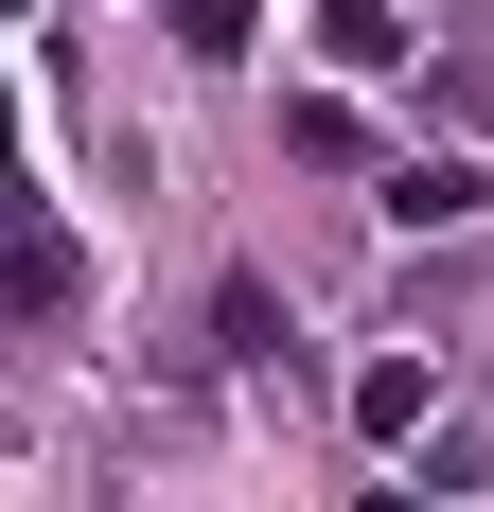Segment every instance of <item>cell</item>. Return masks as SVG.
<instances>
[{
    "mask_svg": "<svg viewBox=\"0 0 494 512\" xmlns=\"http://www.w3.org/2000/svg\"><path fill=\"white\" fill-rule=\"evenodd\" d=\"M477 195H494L477 159H406V177H389V212H406V230H477Z\"/></svg>",
    "mask_w": 494,
    "mask_h": 512,
    "instance_id": "6da1fadb",
    "label": "cell"
},
{
    "mask_svg": "<svg viewBox=\"0 0 494 512\" xmlns=\"http://www.w3.org/2000/svg\"><path fill=\"white\" fill-rule=\"evenodd\" d=\"M353 424L406 442V424H424V354H371V371H353Z\"/></svg>",
    "mask_w": 494,
    "mask_h": 512,
    "instance_id": "7a4b0ae2",
    "label": "cell"
},
{
    "mask_svg": "<svg viewBox=\"0 0 494 512\" xmlns=\"http://www.w3.org/2000/svg\"><path fill=\"white\" fill-rule=\"evenodd\" d=\"M318 53H336V71H406V36H389V0H336V18H318Z\"/></svg>",
    "mask_w": 494,
    "mask_h": 512,
    "instance_id": "3957f363",
    "label": "cell"
},
{
    "mask_svg": "<svg viewBox=\"0 0 494 512\" xmlns=\"http://www.w3.org/2000/svg\"><path fill=\"white\" fill-rule=\"evenodd\" d=\"M177 36H195V53H247V0H177Z\"/></svg>",
    "mask_w": 494,
    "mask_h": 512,
    "instance_id": "277c9868",
    "label": "cell"
}]
</instances>
